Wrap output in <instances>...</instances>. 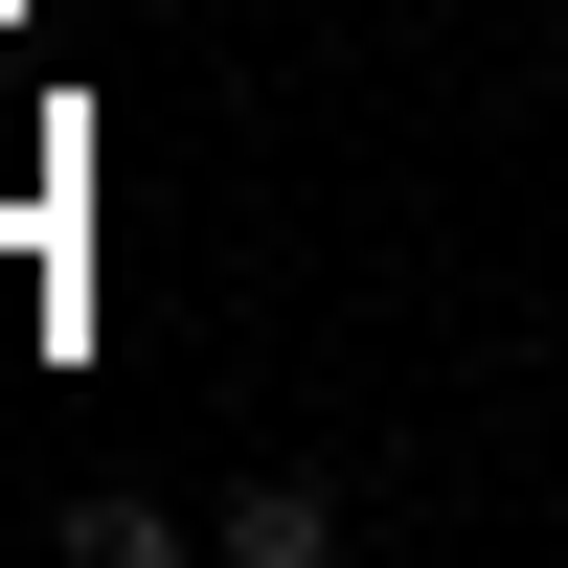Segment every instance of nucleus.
Segmentation results:
<instances>
[{
    "label": "nucleus",
    "instance_id": "obj_1",
    "mask_svg": "<svg viewBox=\"0 0 568 568\" xmlns=\"http://www.w3.org/2000/svg\"><path fill=\"white\" fill-rule=\"evenodd\" d=\"M205 546H227V568H318L342 500H318V478H251V500H205Z\"/></svg>",
    "mask_w": 568,
    "mask_h": 568
}]
</instances>
